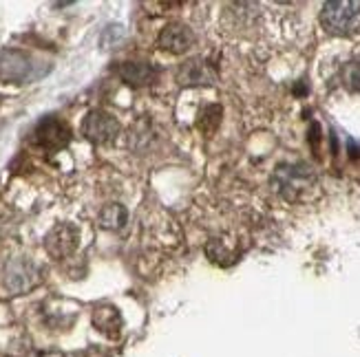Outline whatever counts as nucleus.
Segmentation results:
<instances>
[{
    "instance_id": "423d86ee",
    "label": "nucleus",
    "mask_w": 360,
    "mask_h": 357,
    "mask_svg": "<svg viewBox=\"0 0 360 357\" xmlns=\"http://www.w3.org/2000/svg\"><path fill=\"white\" fill-rule=\"evenodd\" d=\"M31 73V62L29 55L22 51H3L0 53V80L5 82H25Z\"/></svg>"
},
{
    "instance_id": "f03ea898",
    "label": "nucleus",
    "mask_w": 360,
    "mask_h": 357,
    "mask_svg": "<svg viewBox=\"0 0 360 357\" xmlns=\"http://www.w3.org/2000/svg\"><path fill=\"white\" fill-rule=\"evenodd\" d=\"M122 126H120V121L111 115V113H106V111H91L84 121H82V135L89 139L91 144H111L117 139Z\"/></svg>"
},
{
    "instance_id": "f257e3e1",
    "label": "nucleus",
    "mask_w": 360,
    "mask_h": 357,
    "mask_svg": "<svg viewBox=\"0 0 360 357\" xmlns=\"http://www.w3.org/2000/svg\"><path fill=\"white\" fill-rule=\"evenodd\" d=\"M321 25L334 36H354L360 31V0H334L325 3Z\"/></svg>"
},
{
    "instance_id": "9d476101",
    "label": "nucleus",
    "mask_w": 360,
    "mask_h": 357,
    "mask_svg": "<svg viewBox=\"0 0 360 357\" xmlns=\"http://www.w3.org/2000/svg\"><path fill=\"white\" fill-rule=\"evenodd\" d=\"M117 75L131 86H146L158 77L155 69L150 65H146V62H124V65L117 69Z\"/></svg>"
},
{
    "instance_id": "6e6552de",
    "label": "nucleus",
    "mask_w": 360,
    "mask_h": 357,
    "mask_svg": "<svg viewBox=\"0 0 360 357\" xmlns=\"http://www.w3.org/2000/svg\"><path fill=\"white\" fill-rule=\"evenodd\" d=\"M38 281V271L36 267L31 265V260L27 258H15L11 260L9 265H7V278H5V285L15 291V293H20V291H27L36 285Z\"/></svg>"
},
{
    "instance_id": "9b49d317",
    "label": "nucleus",
    "mask_w": 360,
    "mask_h": 357,
    "mask_svg": "<svg viewBox=\"0 0 360 357\" xmlns=\"http://www.w3.org/2000/svg\"><path fill=\"white\" fill-rule=\"evenodd\" d=\"M98 221L104 229H122L129 221V212L122 203H108L100 210Z\"/></svg>"
},
{
    "instance_id": "ddd939ff",
    "label": "nucleus",
    "mask_w": 360,
    "mask_h": 357,
    "mask_svg": "<svg viewBox=\"0 0 360 357\" xmlns=\"http://www.w3.org/2000/svg\"><path fill=\"white\" fill-rule=\"evenodd\" d=\"M342 82H345L347 88L360 93V58L347 62V65L342 67Z\"/></svg>"
},
{
    "instance_id": "f8f14e48",
    "label": "nucleus",
    "mask_w": 360,
    "mask_h": 357,
    "mask_svg": "<svg viewBox=\"0 0 360 357\" xmlns=\"http://www.w3.org/2000/svg\"><path fill=\"white\" fill-rule=\"evenodd\" d=\"M93 322H96V324H98V327H100L104 333L113 335V331H111V329H117V327H113L111 322L120 324V316H117L115 309H111V307H104V309H98V311L93 314Z\"/></svg>"
},
{
    "instance_id": "0eeeda50",
    "label": "nucleus",
    "mask_w": 360,
    "mask_h": 357,
    "mask_svg": "<svg viewBox=\"0 0 360 357\" xmlns=\"http://www.w3.org/2000/svg\"><path fill=\"white\" fill-rule=\"evenodd\" d=\"M195 36L193 31L181 22H170L162 29L158 44L168 53H186L193 46Z\"/></svg>"
},
{
    "instance_id": "39448f33",
    "label": "nucleus",
    "mask_w": 360,
    "mask_h": 357,
    "mask_svg": "<svg viewBox=\"0 0 360 357\" xmlns=\"http://www.w3.org/2000/svg\"><path fill=\"white\" fill-rule=\"evenodd\" d=\"M217 69L203 58H191L179 67L177 80L184 86H210L217 82Z\"/></svg>"
},
{
    "instance_id": "1a4fd4ad",
    "label": "nucleus",
    "mask_w": 360,
    "mask_h": 357,
    "mask_svg": "<svg viewBox=\"0 0 360 357\" xmlns=\"http://www.w3.org/2000/svg\"><path fill=\"white\" fill-rule=\"evenodd\" d=\"M278 190L288 194V190L292 192H301L305 188H309V183L314 181L311 175L307 173L305 166H290V168H278Z\"/></svg>"
},
{
    "instance_id": "20e7f679",
    "label": "nucleus",
    "mask_w": 360,
    "mask_h": 357,
    "mask_svg": "<svg viewBox=\"0 0 360 357\" xmlns=\"http://www.w3.org/2000/svg\"><path fill=\"white\" fill-rule=\"evenodd\" d=\"M77 241H80V231L71 223H60L56 225L44 238V250L53 258H65L75 252Z\"/></svg>"
},
{
    "instance_id": "7ed1b4c3",
    "label": "nucleus",
    "mask_w": 360,
    "mask_h": 357,
    "mask_svg": "<svg viewBox=\"0 0 360 357\" xmlns=\"http://www.w3.org/2000/svg\"><path fill=\"white\" fill-rule=\"evenodd\" d=\"M34 142L44 150H60L71 142V128L62 119L49 115L38 121L34 130Z\"/></svg>"
}]
</instances>
